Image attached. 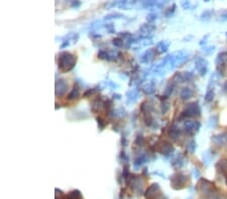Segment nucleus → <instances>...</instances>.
Here are the masks:
<instances>
[{
  "mask_svg": "<svg viewBox=\"0 0 227 199\" xmlns=\"http://www.w3.org/2000/svg\"><path fill=\"white\" fill-rule=\"evenodd\" d=\"M76 65V56L67 51L60 53L59 56V68L62 71H69Z\"/></svg>",
  "mask_w": 227,
  "mask_h": 199,
  "instance_id": "1",
  "label": "nucleus"
},
{
  "mask_svg": "<svg viewBox=\"0 0 227 199\" xmlns=\"http://www.w3.org/2000/svg\"><path fill=\"white\" fill-rule=\"evenodd\" d=\"M201 115V109L197 103H191L186 106L185 110L183 111L181 118H186V117H196Z\"/></svg>",
  "mask_w": 227,
  "mask_h": 199,
  "instance_id": "2",
  "label": "nucleus"
},
{
  "mask_svg": "<svg viewBox=\"0 0 227 199\" xmlns=\"http://www.w3.org/2000/svg\"><path fill=\"white\" fill-rule=\"evenodd\" d=\"M187 180H188L187 176L182 174V173H176V174L171 178V184L172 186H173V188L180 189V188H183L184 185H185L187 182Z\"/></svg>",
  "mask_w": 227,
  "mask_h": 199,
  "instance_id": "3",
  "label": "nucleus"
},
{
  "mask_svg": "<svg viewBox=\"0 0 227 199\" xmlns=\"http://www.w3.org/2000/svg\"><path fill=\"white\" fill-rule=\"evenodd\" d=\"M200 123L199 122H193V121H188L184 125V129L187 133H189L190 135H193L195 133H197L200 129Z\"/></svg>",
  "mask_w": 227,
  "mask_h": 199,
  "instance_id": "4",
  "label": "nucleus"
},
{
  "mask_svg": "<svg viewBox=\"0 0 227 199\" xmlns=\"http://www.w3.org/2000/svg\"><path fill=\"white\" fill-rule=\"evenodd\" d=\"M68 89V83L65 82L64 80H59L58 82L56 83V95L59 97L63 96V95L66 94Z\"/></svg>",
  "mask_w": 227,
  "mask_h": 199,
  "instance_id": "5",
  "label": "nucleus"
},
{
  "mask_svg": "<svg viewBox=\"0 0 227 199\" xmlns=\"http://www.w3.org/2000/svg\"><path fill=\"white\" fill-rule=\"evenodd\" d=\"M212 141L216 146L220 147L227 143V133H222V134L216 135L212 137Z\"/></svg>",
  "mask_w": 227,
  "mask_h": 199,
  "instance_id": "6",
  "label": "nucleus"
},
{
  "mask_svg": "<svg viewBox=\"0 0 227 199\" xmlns=\"http://www.w3.org/2000/svg\"><path fill=\"white\" fill-rule=\"evenodd\" d=\"M160 151L163 155H165V156H169V155H171L172 153L174 152V147L169 142H163V145L160 146Z\"/></svg>",
  "mask_w": 227,
  "mask_h": 199,
  "instance_id": "7",
  "label": "nucleus"
},
{
  "mask_svg": "<svg viewBox=\"0 0 227 199\" xmlns=\"http://www.w3.org/2000/svg\"><path fill=\"white\" fill-rule=\"evenodd\" d=\"M216 169L222 174H227V159H222L216 164Z\"/></svg>",
  "mask_w": 227,
  "mask_h": 199,
  "instance_id": "8",
  "label": "nucleus"
},
{
  "mask_svg": "<svg viewBox=\"0 0 227 199\" xmlns=\"http://www.w3.org/2000/svg\"><path fill=\"white\" fill-rule=\"evenodd\" d=\"M194 95V92L193 90H191L190 88H184L182 89V91H181V99L182 100H189L190 98L193 97Z\"/></svg>",
  "mask_w": 227,
  "mask_h": 199,
  "instance_id": "9",
  "label": "nucleus"
},
{
  "mask_svg": "<svg viewBox=\"0 0 227 199\" xmlns=\"http://www.w3.org/2000/svg\"><path fill=\"white\" fill-rule=\"evenodd\" d=\"M227 60V51H223V53H220L218 54L217 59H216V63L218 66H223L224 63L226 62Z\"/></svg>",
  "mask_w": 227,
  "mask_h": 199,
  "instance_id": "10",
  "label": "nucleus"
},
{
  "mask_svg": "<svg viewBox=\"0 0 227 199\" xmlns=\"http://www.w3.org/2000/svg\"><path fill=\"white\" fill-rule=\"evenodd\" d=\"M195 63H196V68H197V70L198 71H200L201 68H207V62L204 59H202V57H200V56H198L197 59H196V60H195Z\"/></svg>",
  "mask_w": 227,
  "mask_h": 199,
  "instance_id": "11",
  "label": "nucleus"
},
{
  "mask_svg": "<svg viewBox=\"0 0 227 199\" xmlns=\"http://www.w3.org/2000/svg\"><path fill=\"white\" fill-rule=\"evenodd\" d=\"M180 135V130L177 128V127H172L171 129H169V136L171 137V139H177L178 137H179Z\"/></svg>",
  "mask_w": 227,
  "mask_h": 199,
  "instance_id": "12",
  "label": "nucleus"
},
{
  "mask_svg": "<svg viewBox=\"0 0 227 199\" xmlns=\"http://www.w3.org/2000/svg\"><path fill=\"white\" fill-rule=\"evenodd\" d=\"M80 96V91H79V89L77 88H75L74 86V89L72 90V92L70 94H69V96H68V100H74V99H77Z\"/></svg>",
  "mask_w": 227,
  "mask_h": 199,
  "instance_id": "13",
  "label": "nucleus"
},
{
  "mask_svg": "<svg viewBox=\"0 0 227 199\" xmlns=\"http://www.w3.org/2000/svg\"><path fill=\"white\" fill-rule=\"evenodd\" d=\"M173 166L174 167H176V168H180V167H182L183 166V164H184V162H183V158L181 157V156H178L176 159H175L174 161H173Z\"/></svg>",
  "mask_w": 227,
  "mask_h": 199,
  "instance_id": "14",
  "label": "nucleus"
},
{
  "mask_svg": "<svg viewBox=\"0 0 227 199\" xmlns=\"http://www.w3.org/2000/svg\"><path fill=\"white\" fill-rule=\"evenodd\" d=\"M153 56H154V50H149L146 51V53H145V54H143L142 57H145V59H142V62H148L149 59H153Z\"/></svg>",
  "mask_w": 227,
  "mask_h": 199,
  "instance_id": "15",
  "label": "nucleus"
},
{
  "mask_svg": "<svg viewBox=\"0 0 227 199\" xmlns=\"http://www.w3.org/2000/svg\"><path fill=\"white\" fill-rule=\"evenodd\" d=\"M213 98H214V91H213V89H212V90L210 89V90H208V92H207V94L205 96V101L207 103L212 102Z\"/></svg>",
  "mask_w": 227,
  "mask_h": 199,
  "instance_id": "16",
  "label": "nucleus"
},
{
  "mask_svg": "<svg viewBox=\"0 0 227 199\" xmlns=\"http://www.w3.org/2000/svg\"><path fill=\"white\" fill-rule=\"evenodd\" d=\"M169 43H168V44L165 45V41H160L159 44H157V50H159L160 53L166 51V50H168V47H169Z\"/></svg>",
  "mask_w": 227,
  "mask_h": 199,
  "instance_id": "17",
  "label": "nucleus"
},
{
  "mask_svg": "<svg viewBox=\"0 0 227 199\" xmlns=\"http://www.w3.org/2000/svg\"><path fill=\"white\" fill-rule=\"evenodd\" d=\"M195 149H196V142H195V141H191V142L187 145V150L190 153H194Z\"/></svg>",
  "mask_w": 227,
  "mask_h": 199,
  "instance_id": "18",
  "label": "nucleus"
},
{
  "mask_svg": "<svg viewBox=\"0 0 227 199\" xmlns=\"http://www.w3.org/2000/svg\"><path fill=\"white\" fill-rule=\"evenodd\" d=\"M98 56L100 59H109V54L105 50H100L98 53Z\"/></svg>",
  "mask_w": 227,
  "mask_h": 199,
  "instance_id": "19",
  "label": "nucleus"
},
{
  "mask_svg": "<svg viewBox=\"0 0 227 199\" xmlns=\"http://www.w3.org/2000/svg\"><path fill=\"white\" fill-rule=\"evenodd\" d=\"M113 44L115 45V47H122L123 41H122L121 38L117 37V38H114V39H113Z\"/></svg>",
  "mask_w": 227,
  "mask_h": 199,
  "instance_id": "20",
  "label": "nucleus"
},
{
  "mask_svg": "<svg viewBox=\"0 0 227 199\" xmlns=\"http://www.w3.org/2000/svg\"><path fill=\"white\" fill-rule=\"evenodd\" d=\"M97 122H98V126L100 129H103L104 127L106 126V123L105 121L102 119V118H97Z\"/></svg>",
  "mask_w": 227,
  "mask_h": 199,
  "instance_id": "21",
  "label": "nucleus"
},
{
  "mask_svg": "<svg viewBox=\"0 0 227 199\" xmlns=\"http://www.w3.org/2000/svg\"><path fill=\"white\" fill-rule=\"evenodd\" d=\"M211 16V11H205L202 15H201V18L203 20H208Z\"/></svg>",
  "mask_w": 227,
  "mask_h": 199,
  "instance_id": "22",
  "label": "nucleus"
},
{
  "mask_svg": "<svg viewBox=\"0 0 227 199\" xmlns=\"http://www.w3.org/2000/svg\"><path fill=\"white\" fill-rule=\"evenodd\" d=\"M183 77H184V80H192L193 79V74L192 73H185L183 74Z\"/></svg>",
  "mask_w": 227,
  "mask_h": 199,
  "instance_id": "23",
  "label": "nucleus"
},
{
  "mask_svg": "<svg viewBox=\"0 0 227 199\" xmlns=\"http://www.w3.org/2000/svg\"><path fill=\"white\" fill-rule=\"evenodd\" d=\"M135 143L137 144V145L141 146L142 144L145 143V139H143V137L142 136H137L136 140H135Z\"/></svg>",
  "mask_w": 227,
  "mask_h": 199,
  "instance_id": "24",
  "label": "nucleus"
},
{
  "mask_svg": "<svg viewBox=\"0 0 227 199\" xmlns=\"http://www.w3.org/2000/svg\"><path fill=\"white\" fill-rule=\"evenodd\" d=\"M156 18H157V14H154V13H151V14H149V15L148 16V18H146V19H148V21H153V20H154Z\"/></svg>",
  "mask_w": 227,
  "mask_h": 199,
  "instance_id": "25",
  "label": "nucleus"
},
{
  "mask_svg": "<svg viewBox=\"0 0 227 199\" xmlns=\"http://www.w3.org/2000/svg\"><path fill=\"white\" fill-rule=\"evenodd\" d=\"M175 8H176V5H173V8H169V10L168 11V12H166V16H169V15H171V14H173L174 13V11H175Z\"/></svg>",
  "mask_w": 227,
  "mask_h": 199,
  "instance_id": "26",
  "label": "nucleus"
},
{
  "mask_svg": "<svg viewBox=\"0 0 227 199\" xmlns=\"http://www.w3.org/2000/svg\"><path fill=\"white\" fill-rule=\"evenodd\" d=\"M94 92H95V90H89V91H87L84 94V97H88V96H90V95H93Z\"/></svg>",
  "mask_w": 227,
  "mask_h": 199,
  "instance_id": "27",
  "label": "nucleus"
},
{
  "mask_svg": "<svg viewBox=\"0 0 227 199\" xmlns=\"http://www.w3.org/2000/svg\"><path fill=\"white\" fill-rule=\"evenodd\" d=\"M80 4H81V3H80V2H72V6H75V7L79 6Z\"/></svg>",
  "mask_w": 227,
  "mask_h": 199,
  "instance_id": "28",
  "label": "nucleus"
},
{
  "mask_svg": "<svg viewBox=\"0 0 227 199\" xmlns=\"http://www.w3.org/2000/svg\"><path fill=\"white\" fill-rule=\"evenodd\" d=\"M113 98H114V99L120 100V98H121V96H120V95H115V94H114V95H113Z\"/></svg>",
  "mask_w": 227,
  "mask_h": 199,
  "instance_id": "29",
  "label": "nucleus"
},
{
  "mask_svg": "<svg viewBox=\"0 0 227 199\" xmlns=\"http://www.w3.org/2000/svg\"><path fill=\"white\" fill-rule=\"evenodd\" d=\"M121 143H122V145H126V139H125V138L124 137H123L122 138V140H121Z\"/></svg>",
  "mask_w": 227,
  "mask_h": 199,
  "instance_id": "30",
  "label": "nucleus"
},
{
  "mask_svg": "<svg viewBox=\"0 0 227 199\" xmlns=\"http://www.w3.org/2000/svg\"><path fill=\"white\" fill-rule=\"evenodd\" d=\"M223 89H224V91H225L226 93H227V82H225V83H224V86H223Z\"/></svg>",
  "mask_w": 227,
  "mask_h": 199,
  "instance_id": "31",
  "label": "nucleus"
},
{
  "mask_svg": "<svg viewBox=\"0 0 227 199\" xmlns=\"http://www.w3.org/2000/svg\"><path fill=\"white\" fill-rule=\"evenodd\" d=\"M68 45H69V42H68V41H67V42H64V43H63V44H62V47H61L63 48L64 47H68Z\"/></svg>",
  "mask_w": 227,
  "mask_h": 199,
  "instance_id": "32",
  "label": "nucleus"
},
{
  "mask_svg": "<svg viewBox=\"0 0 227 199\" xmlns=\"http://www.w3.org/2000/svg\"><path fill=\"white\" fill-rule=\"evenodd\" d=\"M226 35H227V34H226Z\"/></svg>",
  "mask_w": 227,
  "mask_h": 199,
  "instance_id": "33",
  "label": "nucleus"
}]
</instances>
